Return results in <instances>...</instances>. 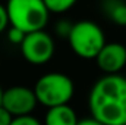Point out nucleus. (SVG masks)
I'll use <instances>...</instances> for the list:
<instances>
[{"label":"nucleus","instance_id":"obj_10","mask_svg":"<svg viewBox=\"0 0 126 125\" xmlns=\"http://www.w3.org/2000/svg\"><path fill=\"white\" fill-rule=\"evenodd\" d=\"M78 0H44L50 13H64L76 4Z\"/></svg>","mask_w":126,"mask_h":125},{"label":"nucleus","instance_id":"obj_16","mask_svg":"<svg viewBox=\"0 0 126 125\" xmlns=\"http://www.w3.org/2000/svg\"><path fill=\"white\" fill-rule=\"evenodd\" d=\"M78 125H104V124H101L100 121H97V119H94V118L91 116V118L79 119V122H78Z\"/></svg>","mask_w":126,"mask_h":125},{"label":"nucleus","instance_id":"obj_1","mask_svg":"<svg viewBox=\"0 0 126 125\" xmlns=\"http://www.w3.org/2000/svg\"><path fill=\"white\" fill-rule=\"evenodd\" d=\"M91 116L104 125H126V77L120 74L98 78L90 90Z\"/></svg>","mask_w":126,"mask_h":125},{"label":"nucleus","instance_id":"obj_3","mask_svg":"<svg viewBox=\"0 0 126 125\" xmlns=\"http://www.w3.org/2000/svg\"><path fill=\"white\" fill-rule=\"evenodd\" d=\"M34 91L38 99V103L48 107L69 104L75 94V84L70 77L62 72H47L41 75L35 85Z\"/></svg>","mask_w":126,"mask_h":125},{"label":"nucleus","instance_id":"obj_2","mask_svg":"<svg viewBox=\"0 0 126 125\" xmlns=\"http://www.w3.org/2000/svg\"><path fill=\"white\" fill-rule=\"evenodd\" d=\"M6 10L10 27H16L27 34L44 30L50 16L44 0H7Z\"/></svg>","mask_w":126,"mask_h":125},{"label":"nucleus","instance_id":"obj_6","mask_svg":"<svg viewBox=\"0 0 126 125\" xmlns=\"http://www.w3.org/2000/svg\"><path fill=\"white\" fill-rule=\"evenodd\" d=\"M37 103L38 99L35 96L34 88H30L27 85H12L4 90L1 106L16 118L31 115Z\"/></svg>","mask_w":126,"mask_h":125},{"label":"nucleus","instance_id":"obj_8","mask_svg":"<svg viewBox=\"0 0 126 125\" xmlns=\"http://www.w3.org/2000/svg\"><path fill=\"white\" fill-rule=\"evenodd\" d=\"M78 115L69 104L48 107L44 116V125H78Z\"/></svg>","mask_w":126,"mask_h":125},{"label":"nucleus","instance_id":"obj_17","mask_svg":"<svg viewBox=\"0 0 126 125\" xmlns=\"http://www.w3.org/2000/svg\"><path fill=\"white\" fill-rule=\"evenodd\" d=\"M3 93H4V90L0 87V106H1V102H3Z\"/></svg>","mask_w":126,"mask_h":125},{"label":"nucleus","instance_id":"obj_4","mask_svg":"<svg viewBox=\"0 0 126 125\" xmlns=\"http://www.w3.org/2000/svg\"><path fill=\"white\" fill-rule=\"evenodd\" d=\"M67 43L72 52L78 58L87 61L91 59L95 61V58L98 56V53L101 52V49L107 41L103 28L98 24L84 19L73 24L70 34L67 37Z\"/></svg>","mask_w":126,"mask_h":125},{"label":"nucleus","instance_id":"obj_7","mask_svg":"<svg viewBox=\"0 0 126 125\" xmlns=\"http://www.w3.org/2000/svg\"><path fill=\"white\" fill-rule=\"evenodd\" d=\"M95 63L106 75L120 74V71L126 66V46L117 41L106 43L95 58Z\"/></svg>","mask_w":126,"mask_h":125},{"label":"nucleus","instance_id":"obj_14","mask_svg":"<svg viewBox=\"0 0 126 125\" xmlns=\"http://www.w3.org/2000/svg\"><path fill=\"white\" fill-rule=\"evenodd\" d=\"M9 25H10V24H9V16H7L6 6L0 3V34L4 31Z\"/></svg>","mask_w":126,"mask_h":125},{"label":"nucleus","instance_id":"obj_13","mask_svg":"<svg viewBox=\"0 0 126 125\" xmlns=\"http://www.w3.org/2000/svg\"><path fill=\"white\" fill-rule=\"evenodd\" d=\"M72 27H73V24H70V22H67V21H60V22L56 24V32H57L60 37H66V38H67L69 34H70Z\"/></svg>","mask_w":126,"mask_h":125},{"label":"nucleus","instance_id":"obj_12","mask_svg":"<svg viewBox=\"0 0 126 125\" xmlns=\"http://www.w3.org/2000/svg\"><path fill=\"white\" fill-rule=\"evenodd\" d=\"M10 125H44V124H41L32 115H25V116H16V118H13V121H12Z\"/></svg>","mask_w":126,"mask_h":125},{"label":"nucleus","instance_id":"obj_5","mask_svg":"<svg viewBox=\"0 0 126 125\" xmlns=\"http://www.w3.org/2000/svg\"><path fill=\"white\" fill-rule=\"evenodd\" d=\"M19 49L22 58L28 63L44 65L54 55V40L44 30L28 32Z\"/></svg>","mask_w":126,"mask_h":125},{"label":"nucleus","instance_id":"obj_9","mask_svg":"<svg viewBox=\"0 0 126 125\" xmlns=\"http://www.w3.org/2000/svg\"><path fill=\"white\" fill-rule=\"evenodd\" d=\"M103 9L111 22L126 27V3L123 0H106Z\"/></svg>","mask_w":126,"mask_h":125},{"label":"nucleus","instance_id":"obj_15","mask_svg":"<svg viewBox=\"0 0 126 125\" xmlns=\"http://www.w3.org/2000/svg\"><path fill=\"white\" fill-rule=\"evenodd\" d=\"M13 118L15 116L7 109H4L3 106H0V125H10L12 121H13Z\"/></svg>","mask_w":126,"mask_h":125},{"label":"nucleus","instance_id":"obj_11","mask_svg":"<svg viewBox=\"0 0 126 125\" xmlns=\"http://www.w3.org/2000/svg\"><path fill=\"white\" fill-rule=\"evenodd\" d=\"M25 37H27V32L22 31V30H19V28H16V27H10V28L7 30V40H9L10 44L21 46V44L24 43Z\"/></svg>","mask_w":126,"mask_h":125}]
</instances>
